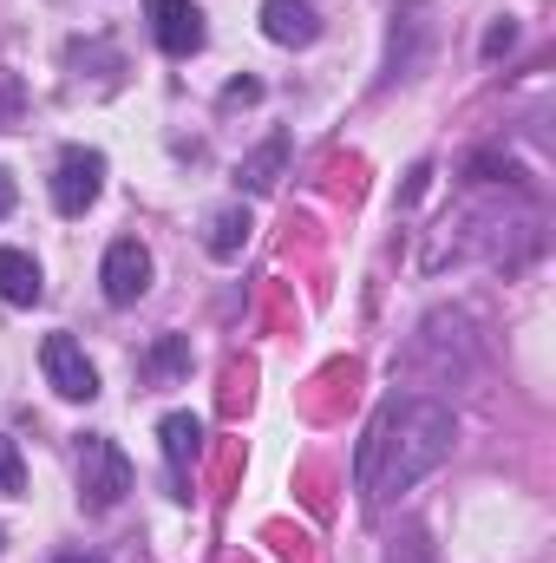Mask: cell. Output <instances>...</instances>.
I'll list each match as a JSON object with an SVG mask.
<instances>
[{"label":"cell","instance_id":"cell-1","mask_svg":"<svg viewBox=\"0 0 556 563\" xmlns=\"http://www.w3.org/2000/svg\"><path fill=\"white\" fill-rule=\"evenodd\" d=\"M452 407L445 400H432V394H393L374 426H367V439H360V459H354V478H360V505L367 511H380V505H393L407 485H419L445 452H452Z\"/></svg>","mask_w":556,"mask_h":563},{"label":"cell","instance_id":"cell-2","mask_svg":"<svg viewBox=\"0 0 556 563\" xmlns=\"http://www.w3.org/2000/svg\"><path fill=\"white\" fill-rule=\"evenodd\" d=\"M132 478H138V472H132V459H125L112 439H86V445H79V498H86L92 511H112V505L132 492Z\"/></svg>","mask_w":556,"mask_h":563},{"label":"cell","instance_id":"cell-3","mask_svg":"<svg viewBox=\"0 0 556 563\" xmlns=\"http://www.w3.org/2000/svg\"><path fill=\"white\" fill-rule=\"evenodd\" d=\"M99 190H105V157L86 151V144L59 151V170H53V210H59V217H86V210L99 203Z\"/></svg>","mask_w":556,"mask_h":563},{"label":"cell","instance_id":"cell-4","mask_svg":"<svg viewBox=\"0 0 556 563\" xmlns=\"http://www.w3.org/2000/svg\"><path fill=\"white\" fill-rule=\"evenodd\" d=\"M40 367H46V380H53L59 400H92V394H99V367L86 361V347H79L73 334H46Z\"/></svg>","mask_w":556,"mask_h":563},{"label":"cell","instance_id":"cell-5","mask_svg":"<svg viewBox=\"0 0 556 563\" xmlns=\"http://www.w3.org/2000/svg\"><path fill=\"white\" fill-rule=\"evenodd\" d=\"M99 282H105V301H112V308H132L144 288H151V250H144L138 236H119V243L105 250Z\"/></svg>","mask_w":556,"mask_h":563},{"label":"cell","instance_id":"cell-6","mask_svg":"<svg viewBox=\"0 0 556 563\" xmlns=\"http://www.w3.org/2000/svg\"><path fill=\"white\" fill-rule=\"evenodd\" d=\"M151 26H157V46H164L170 59H190V53H203V40H210L197 0H151Z\"/></svg>","mask_w":556,"mask_h":563},{"label":"cell","instance_id":"cell-7","mask_svg":"<svg viewBox=\"0 0 556 563\" xmlns=\"http://www.w3.org/2000/svg\"><path fill=\"white\" fill-rule=\"evenodd\" d=\"M157 439H164V465H170V498H190V492H184V472H190L197 452H203V420H197V413H164Z\"/></svg>","mask_w":556,"mask_h":563},{"label":"cell","instance_id":"cell-8","mask_svg":"<svg viewBox=\"0 0 556 563\" xmlns=\"http://www.w3.org/2000/svg\"><path fill=\"white\" fill-rule=\"evenodd\" d=\"M263 33L276 46H314L321 40V13L308 0H263Z\"/></svg>","mask_w":556,"mask_h":563},{"label":"cell","instance_id":"cell-9","mask_svg":"<svg viewBox=\"0 0 556 563\" xmlns=\"http://www.w3.org/2000/svg\"><path fill=\"white\" fill-rule=\"evenodd\" d=\"M40 295H46L40 263H33L26 250H0V301H13V308H33Z\"/></svg>","mask_w":556,"mask_h":563},{"label":"cell","instance_id":"cell-10","mask_svg":"<svg viewBox=\"0 0 556 563\" xmlns=\"http://www.w3.org/2000/svg\"><path fill=\"white\" fill-rule=\"evenodd\" d=\"M249 230H256V223H249V210H243V203H230V210H216V217H210V236H203V243H210V256H216V263H236V256H243V243H249Z\"/></svg>","mask_w":556,"mask_h":563},{"label":"cell","instance_id":"cell-11","mask_svg":"<svg viewBox=\"0 0 556 563\" xmlns=\"http://www.w3.org/2000/svg\"><path fill=\"white\" fill-rule=\"evenodd\" d=\"M281 157H288V132H276V139H269L256 157H249V164H243V184H249V190H276Z\"/></svg>","mask_w":556,"mask_h":563},{"label":"cell","instance_id":"cell-12","mask_svg":"<svg viewBox=\"0 0 556 563\" xmlns=\"http://www.w3.org/2000/svg\"><path fill=\"white\" fill-rule=\"evenodd\" d=\"M26 492V465H20V439L0 432V498H20Z\"/></svg>","mask_w":556,"mask_h":563},{"label":"cell","instance_id":"cell-13","mask_svg":"<svg viewBox=\"0 0 556 563\" xmlns=\"http://www.w3.org/2000/svg\"><path fill=\"white\" fill-rule=\"evenodd\" d=\"M511 40H518V26H511V20H498V26L485 33V59H498V53H511Z\"/></svg>","mask_w":556,"mask_h":563},{"label":"cell","instance_id":"cell-14","mask_svg":"<svg viewBox=\"0 0 556 563\" xmlns=\"http://www.w3.org/2000/svg\"><path fill=\"white\" fill-rule=\"evenodd\" d=\"M256 99H263L256 79H230V86H223V106H256Z\"/></svg>","mask_w":556,"mask_h":563},{"label":"cell","instance_id":"cell-15","mask_svg":"<svg viewBox=\"0 0 556 563\" xmlns=\"http://www.w3.org/2000/svg\"><path fill=\"white\" fill-rule=\"evenodd\" d=\"M393 563H432V544H425V538H407V544H400V551H393Z\"/></svg>","mask_w":556,"mask_h":563},{"label":"cell","instance_id":"cell-16","mask_svg":"<svg viewBox=\"0 0 556 563\" xmlns=\"http://www.w3.org/2000/svg\"><path fill=\"white\" fill-rule=\"evenodd\" d=\"M151 367H157V374H177V367H184V341H164V347H157V361H151Z\"/></svg>","mask_w":556,"mask_h":563},{"label":"cell","instance_id":"cell-17","mask_svg":"<svg viewBox=\"0 0 556 563\" xmlns=\"http://www.w3.org/2000/svg\"><path fill=\"white\" fill-rule=\"evenodd\" d=\"M13 210V170H0V217Z\"/></svg>","mask_w":556,"mask_h":563},{"label":"cell","instance_id":"cell-18","mask_svg":"<svg viewBox=\"0 0 556 563\" xmlns=\"http://www.w3.org/2000/svg\"><path fill=\"white\" fill-rule=\"evenodd\" d=\"M59 563H99V558H86V551H73V558H59Z\"/></svg>","mask_w":556,"mask_h":563}]
</instances>
